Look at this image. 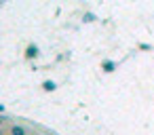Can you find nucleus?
<instances>
[{"instance_id":"5","label":"nucleus","mask_w":154,"mask_h":135,"mask_svg":"<svg viewBox=\"0 0 154 135\" xmlns=\"http://www.w3.org/2000/svg\"><path fill=\"white\" fill-rule=\"evenodd\" d=\"M97 17H95V13H85V21L87 23H91V21H95Z\"/></svg>"},{"instance_id":"4","label":"nucleus","mask_w":154,"mask_h":135,"mask_svg":"<svg viewBox=\"0 0 154 135\" xmlns=\"http://www.w3.org/2000/svg\"><path fill=\"white\" fill-rule=\"evenodd\" d=\"M55 89H57V84H55L53 80H45V82H42V91L51 93V91H55Z\"/></svg>"},{"instance_id":"1","label":"nucleus","mask_w":154,"mask_h":135,"mask_svg":"<svg viewBox=\"0 0 154 135\" xmlns=\"http://www.w3.org/2000/svg\"><path fill=\"white\" fill-rule=\"evenodd\" d=\"M9 133H11V135H28V129H26L23 124H17V122H15V124H11Z\"/></svg>"},{"instance_id":"2","label":"nucleus","mask_w":154,"mask_h":135,"mask_svg":"<svg viewBox=\"0 0 154 135\" xmlns=\"http://www.w3.org/2000/svg\"><path fill=\"white\" fill-rule=\"evenodd\" d=\"M101 70L108 72V74L114 72V70H116V61H112V59H103V61H101Z\"/></svg>"},{"instance_id":"3","label":"nucleus","mask_w":154,"mask_h":135,"mask_svg":"<svg viewBox=\"0 0 154 135\" xmlns=\"http://www.w3.org/2000/svg\"><path fill=\"white\" fill-rule=\"evenodd\" d=\"M34 57H38V47H36V44H28V49H26V59H34Z\"/></svg>"},{"instance_id":"6","label":"nucleus","mask_w":154,"mask_h":135,"mask_svg":"<svg viewBox=\"0 0 154 135\" xmlns=\"http://www.w3.org/2000/svg\"><path fill=\"white\" fill-rule=\"evenodd\" d=\"M139 49H143V51H148V49H150V44H148V42H141V44H139Z\"/></svg>"}]
</instances>
